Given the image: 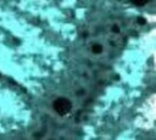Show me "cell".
<instances>
[{
    "mask_svg": "<svg viewBox=\"0 0 156 140\" xmlns=\"http://www.w3.org/2000/svg\"><path fill=\"white\" fill-rule=\"evenodd\" d=\"M155 100H156V95L152 93L144 102L143 108L140 110V114L139 117H136L135 119V124L143 129H152L154 128V123H155Z\"/></svg>",
    "mask_w": 156,
    "mask_h": 140,
    "instance_id": "cell-1",
    "label": "cell"
}]
</instances>
